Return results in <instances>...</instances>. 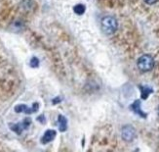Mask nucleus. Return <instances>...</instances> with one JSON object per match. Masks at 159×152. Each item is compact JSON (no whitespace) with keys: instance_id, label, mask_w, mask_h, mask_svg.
Segmentation results:
<instances>
[{"instance_id":"5","label":"nucleus","mask_w":159,"mask_h":152,"mask_svg":"<svg viewBox=\"0 0 159 152\" xmlns=\"http://www.w3.org/2000/svg\"><path fill=\"white\" fill-rule=\"evenodd\" d=\"M30 119H25L22 123H18V124H13L11 125V130H14L16 134L18 135H20L25 130H26L27 128L30 127Z\"/></svg>"},{"instance_id":"9","label":"nucleus","mask_w":159,"mask_h":152,"mask_svg":"<svg viewBox=\"0 0 159 152\" xmlns=\"http://www.w3.org/2000/svg\"><path fill=\"white\" fill-rule=\"evenodd\" d=\"M140 88H141V94H142L143 99H147L148 96L151 92H152V89H151L150 87H148V86H141Z\"/></svg>"},{"instance_id":"11","label":"nucleus","mask_w":159,"mask_h":152,"mask_svg":"<svg viewBox=\"0 0 159 152\" xmlns=\"http://www.w3.org/2000/svg\"><path fill=\"white\" fill-rule=\"evenodd\" d=\"M30 65H31V67H37L39 65V60L36 57H33L30 60Z\"/></svg>"},{"instance_id":"7","label":"nucleus","mask_w":159,"mask_h":152,"mask_svg":"<svg viewBox=\"0 0 159 152\" xmlns=\"http://www.w3.org/2000/svg\"><path fill=\"white\" fill-rule=\"evenodd\" d=\"M131 108H132V110L135 113L140 115L141 117H143V118H146L147 117V114H144V112L141 109V102L139 100H136L132 104V106H131Z\"/></svg>"},{"instance_id":"1","label":"nucleus","mask_w":159,"mask_h":152,"mask_svg":"<svg viewBox=\"0 0 159 152\" xmlns=\"http://www.w3.org/2000/svg\"><path fill=\"white\" fill-rule=\"evenodd\" d=\"M101 27H102V31L103 32V33L110 36V34H113L117 31L118 23H117V21L114 17L106 16L101 21Z\"/></svg>"},{"instance_id":"2","label":"nucleus","mask_w":159,"mask_h":152,"mask_svg":"<svg viewBox=\"0 0 159 152\" xmlns=\"http://www.w3.org/2000/svg\"><path fill=\"white\" fill-rule=\"evenodd\" d=\"M137 65H138V68L140 69V71L148 72L153 69L154 60H153L152 56H150L148 54H144L139 58V60L137 62Z\"/></svg>"},{"instance_id":"6","label":"nucleus","mask_w":159,"mask_h":152,"mask_svg":"<svg viewBox=\"0 0 159 152\" xmlns=\"http://www.w3.org/2000/svg\"><path fill=\"white\" fill-rule=\"evenodd\" d=\"M56 132H55L54 130H47V132L43 135L42 136V139H41V142H42L43 144H47V143H49L51 142L54 139H55V136H56Z\"/></svg>"},{"instance_id":"4","label":"nucleus","mask_w":159,"mask_h":152,"mask_svg":"<svg viewBox=\"0 0 159 152\" xmlns=\"http://www.w3.org/2000/svg\"><path fill=\"white\" fill-rule=\"evenodd\" d=\"M39 109V104L38 103H33L32 104V107L30 108L27 107L26 105L25 104H20V105H17L15 107V111L17 113H26V114H31V113H35L38 111Z\"/></svg>"},{"instance_id":"10","label":"nucleus","mask_w":159,"mask_h":152,"mask_svg":"<svg viewBox=\"0 0 159 152\" xmlns=\"http://www.w3.org/2000/svg\"><path fill=\"white\" fill-rule=\"evenodd\" d=\"M73 10H74L75 13L78 14V15H82V14H84V12L86 10V7L83 4H77V5L74 6Z\"/></svg>"},{"instance_id":"8","label":"nucleus","mask_w":159,"mask_h":152,"mask_svg":"<svg viewBox=\"0 0 159 152\" xmlns=\"http://www.w3.org/2000/svg\"><path fill=\"white\" fill-rule=\"evenodd\" d=\"M58 127L61 132H66L67 129V120L63 115H59L58 117Z\"/></svg>"},{"instance_id":"13","label":"nucleus","mask_w":159,"mask_h":152,"mask_svg":"<svg viewBox=\"0 0 159 152\" xmlns=\"http://www.w3.org/2000/svg\"><path fill=\"white\" fill-rule=\"evenodd\" d=\"M158 115H159V108H158Z\"/></svg>"},{"instance_id":"3","label":"nucleus","mask_w":159,"mask_h":152,"mask_svg":"<svg viewBox=\"0 0 159 152\" xmlns=\"http://www.w3.org/2000/svg\"><path fill=\"white\" fill-rule=\"evenodd\" d=\"M121 135H122V139L125 140V141H132L135 140L136 137V130L134 127L130 126V125H127L125 127L122 128V130H121Z\"/></svg>"},{"instance_id":"12","label":"nucleus","mask_w":159,"mask_h":152,"mask_svg":"<svg viewBox=\"0 0 159 152\" xmlns=\"http://www.w3.org/2000/svg\"><path fill=\"white\" fill-rule=\"evenodd\" d=\"M144 2L146 3H148V4H154V3H156L158 0H143Z\"/></svg>"}]
</instances>
